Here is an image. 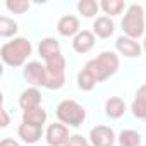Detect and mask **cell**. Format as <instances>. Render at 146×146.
Instances as JSON below:
<instances>
[{"label": "cell", "instance_id": "cell-20", "mask_svg": "<svg viewBox=\"0 0 146 146\" xmlns=\"http://www.w3.org/2000/svg\"><path fill=\"white\" fill-rule=\"evenodd\" d=\"M76 9H78V12H79L83 17H86V19L96 17V14L102 11V9H100V4L95 2V0H79V2L76 4Z\"/></svg>", "mask_w": 146, "mask_h": 146}, {"label": "cell", "instance_id": "cell-22", "mask_svg": "<svg viewBox=\"0 0 146 146\" xmlns=\"http://www.w3.org/2000/svg\"><path fill=\"white\" fill-rule=\"evenodd\" d=\"M120 146H141V134L134 129H124L117 136Z\"/></svg>", "mask_w": 146, "mask_h": 146}, {"label": "cell", "instance_id": "cell-26", "mask_svg": "<svg viewBox=\"0 0 146 146\" xmlns=\"http://www.w3.org/2000/svg\"><path fill=\"white\" fill-rule=\"evenodd\" d=\"M0 117H2L0 127H7V125L11 124V117H9V113H7V110H5V108H0Z\"/></svg>", "mask_w": 146, "mask_h": 146}, {"label": "cell", "instance_id": "cell-14", "mask_svg": "<svg viewBox=\"0 0 146 146\" xmlns=\"http://www.w3.org/2000/svg\"><path fill=\"white\" fill-rule=\"evenodd\" d=\"M17 136L26 144H36L38 141H41V137H45V132H43V127H38V125H31V124H24L23 122L17 127Z\"/></svg>", "mask_w": 146, "mask_h": 146}, {"label": "cell", "instance_id": "cell-6", "mask_svg": "<svg viewBox=\"0 0 146 146\" xmlns=\"http://www.w3.org/2000/svg\"><path fill=\"white\" fill-rule=\"evenodd\" d=\"M23 78L33 88H45L46 86V67L38 60H31L23 67Z\"/></svg>", "mask_w": 146, "mask_h": 146}, {"label": "cell", "instance_id": "cell-25", "mask_svg": "<svg viewBox=\"0 0 146 146\" xmlns=\"http://www.w3.org/2000/svg\"><path fill=\"white\" fill-rule=\"evenodd\" d=\"M65 146H91V143H90V139H86L81 134H72L69 137V141L65 143Z\"/></svg>", "mask_w": 146, "mask_h": 146}, {"label": "cell", "instance_id": "cell-17", "mask_svg": "<svg viewBox=\"0 0 146 146\" xmlns=\"http://www.w3.org/2000/svg\"><path fill=\"white\" fill-rule=\"evenodd\" d=\"M125 113V102L120 98V96H110L107 102H105V115L108 119H120L122 115Z\"/></svg>", "mask_w": 146, "mask_h": 146}, {"label": "cell", "instance_id": "cell-10", "mask_svg": "<svg viewBox=\"0 0 146 146\" xmlns=\"http://www.w3.org/2000/svg\"><path fill=\"white\" fill-rule=\"evenodd\" d=\"M95 43H96L95 33L90 31V29H81L74 38H72V50L76 53H79V55H84V53L93 50Z\"/></svg>", "mask_w": 146, "mask_h": 146}, {"label": "cell", "instance_id": "cell-2", "mask_svg": "<svg viewBox=\"0 0 146 146\" xmlns=\"http://www.w3.org/2000/svg\"><path fill=\"white\" fill-rule=\"evenodd\" d=\"M84 67L96 78L98 83H103V81H107L117 74V70L120 67V58L115 52L105 50L100 55H96V58L88 60Z\"/></svg>", "mask_w": 146, "mask_h": 146}, {"label": "cell", "instance_id": "cell-9", "mask_svg": "<svg viewBox=\"0 0 146 146\" xmlns=\"http://www.w3.org/2000/svg\"><path fill=\"white\" fill-rule=\"evenodd\" d=\"M115 50L124 55L125 58H136V57H141L143 53V45H139L137 40H132L125 35H120L117 40H115Z\"/></svg>", "mask_w": 146, "mask_h": 146}, {"label": "cell", "instance_id": "cell-15", "mask_svg": "<svg viewBox=\"0 0 146 146\" xmlns=\"http://www.w3.org/2000/svg\"><path fill=\"white\" fill-rule=\"evenodd\" d=\"M38 53H40V57H41L43 62H46V60H50V58H55V57L62 55L60 43H58L55 38L46 36V38H43V40L40 41V45H38Z\"/></svg>", "mask_w": 146, "mask_h": 146}, {"label": "cell", "instance_id": "cell-23", "mask_svg": "<svg viewBox=\"0 0 146 146\" xmlns=\"http://www.w3.org/2000/svg\"><path fill=\"white\" fill-rule=\"evenodd\" d=\"M17 29H19V26H17V23L14 19H11L7 16L0 17V36L2 38H5V40L7 38H16Z\"/></svg>", "mask_w": 146, "mask_h": 146}, {"label": "cell", "instance_id": "cell-8", "mask_svg": "<svg viewBox=\"0 0 146 146\" xmlns=\"http://www.w3.org/2000/svg\"><path fill=\"white\" fill-rule=\"evenodd\" d=\"M117 141V136L113 132L112 127L98 124L95 127H91L90 131V143L91 146H113Z\"/></svg>", "mask_w": 146, "mask_h": 146}, {"label": "cell", "instance_id": "cell-3", "mask_svg": "<svg viewBox=\"0 0 146 146\" xmlns=\"http://www.w3.org/2000/svg\"><path fill=\"white\" fill-rule=\"evenodd\" d=\"M122 31L125 36L132 38V40H139L144 35V28H146V21H144V9L139 4H131L127 7V11L124 12L122 17Z\"/></svg>", "mask_w": 146, "mask_h": 146}, {"label": "cell", "instance_id": "cell-21", "mask_svg": "<svg viewBox=\"0 0 146 146\" xmlns=\"http://www.w3.org/2000/svg\"><path fill=\"white\" fill-rule=\"evenodd\" d=\"M96 84H98L96 78L91 74L86 67H83V69L78 72V88H79L81 91H91V90H95Z\"/></svg>", "mask_w": 146, "mask_h": 146}, {"label": "cell", "instance_id": "cell-13", "mask_svg": "<svg viewBox=\"0 0 146 146\" xmlns=\"http://www.w3.org/2000/svg\"><path fill=\"white\" fill-rule=\"evenodd\" d=\"M19 107L23 108V112L41 107V91H40V88H33V86L26 88L19 95Z\"/></svg>", "mask_w": 146, "mask_h": 146}, {"label": "cell", "instance_id": "cell-7", "mask_svg": "<svg viewBox=\"0 0 146 146\" xmlns=\"http://www.w3.org/2000/svg\"><path fill=\"white\" fill-rule=\"evenodd\" d=\"M72 134L69 132V127L62 122H53L45 131V141L48 146H65Z\"/></svg>", "mask_w": 146, "mask_h": 146}, {"label": "cell", "instance_id": "cell-19", "mask_svg": "<svg viewBox=\"0 0 146 146\" xmlns=\"http://www.w3.org/2000/svg\"><path fill=\"white\" fill-rule=\"evenodd\" d=\"M127 4L124 0H102L100 2V9L103 11V14H107V17H115L120 16L122 12L127 11Z\"/></svg>", "mask_w": 146, "mask_h": 146}, {"label": "cell", "instance_id": "cell-4", "mask_svg": "<svg viewBox=\"0 0 146 146\" xmlns=\"http://www.w3.org/2000/svg\"><path fill=\"white\" fill-rule=\"evenodd\" d=\"M55 115L67 127H81L86 120V108L76 100H62L55 108Z\"/></svg>", "mask_w": 146, "mask_h": 146}, {"label": "cell", "instance_id": "cell-24", "mask_svg": "<svg viewBox=\"0 0 146 146\" xmlns=\"http://www.w3.org/2000/svg\"><path fill=\"white\" fill-rule=\"evenodd\" d=\"M29 7H31L29 0H7L5 2V9L11 14H24L29 11Z\"/></svg>", "mask_w": 146, "mask_h": 146}, {"label": "cell", "instance_id": "cell-16", "mask_svg": "<svg viewBox=\"0 0 146 146\" xmlns=\"http://www.w3.org/2000/svg\"><path fill=\"white\" fill-rule=\"evenodd\" d=\"M131 112L136 119L146 120V83L141 84L134 95V100L131 103Z\"/></svg>", "mask_w": 146, "mask_h": 146}, {"label": "cell", "instance_id": "cell-27", "mask_svg": "<svg viewBox=\"0 0 146 146\" xmlns=\"http://www.w3.org/2000/svg\"><path fill=\"white\" fill-rule=\"evenodd\" d=\"M0 146H21L16 139H12V137H4L2 141H0Z\"/></svg>", "mask_w": 146, "mask_h": 146}, {"label": "cell", "instance_id": "cell-28", "mask_svg": "<svg viewBox=\"0 0 146 146\" xmlns=\"http://www.w3.org/2000/svg\"><path fill=\"white\" fill-rule=\"evenodd\" d=\"M143 52L146 53V36H144V40H143Z\"/></svg>", "mask_w": 146, "mask_h": 146}, {"label": "cell", "instance_id": "cell-12", "mask_svg": "<svg viewBox=\"0 0 146 146\" xmlns=\"http://www.w3.org/2000/svg\"><path fill=\"white\" fill-rule=\"evenodd\" d=\"M93 33L96 38H102V40H108L110 36H113L115 33V23L112 17H107V16H100L93 21V26H91Z\"/></svg>", "mask_w": 146, "mask_h": 146}, {"label": "cell", "instance_id": "cell-5", "mask_svg": "<svg viewBox=\"0 0 146 146\" xmlns=\"http://www.w3.org/2000/svg\"><path fill=\"white\" fill-rule=\"evenodd\" d=\"M45 67H46V90H60L64 84H65V57L64 55H58L55 58H50L46 62H43Z\"/></svg>", "mask_w": 146, "mask_h": 146}, {"label": "cell", "instance_id": "cell-1", "mask_svg": "<svg viewBox=\"0 0 146 146\" xmlns=\"http://www.w3.org/2000/svg\"><path fill=\"white\" fill-rule=\"evenodd\" d=\"M31 53H33V45L24 36H16L0 46L2 62L9 67H24Z\"/></svg>", "mask_w": 146, "mask_h": 146}, {"label": "cell", "instance_id": "cell-18", "mask_svg": "<svg viewBox=\"0 0 146 146\" xmlns=\"http://www.w3.org/2000/svg\"><path fill=\"white\" fill-rule=\"evenodd\" d=\"M46 117L48 115H46V110L43 107L23 112V122L24 124H31V125H38V127H43L46 124Z\"/></svg>", "mask_w": 146, "mask_h": 146}, {"label": "cell", "instance_id": "cell-11", "mask_svg": "<svg viewBox=\"0 0 146 146\" xmlns=\"http://www.w3.org/2000/svg\"><path fill=\"white\" fill-rule=\"evenodd\" d=\"M81 31L79 19L72 14H65L57 21V33L64 38H74Z\"/></svg>", "mask_w": 146, "mask_h": 146}]
</instances>
